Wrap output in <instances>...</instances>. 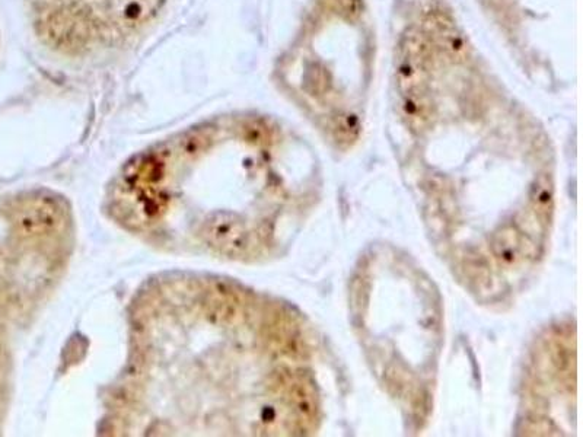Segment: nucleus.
<instances>
[{
  "mask_svg": "<svg viewBox=\"0 0 583 437\" xmlns=\"http://www.w3.org/2000/svg\"><path fill=\"white\" fill-rule=\"evenodd\" d=\"M426 78H428V46L422 35L410 31L401 43L398 84L404 94L422 91Z\"/></svg>",
  "mask_w": 583,
  "mask_h": 437,
  "instance_id": "obj_1",
  "label": "nucleus"
},
{
  "mask_svg": "<svg viewBox=\"0 0 583 437\" xmlns=\"http://www.w3.org/2000/svg\"><path fill=\"white\" fill-rule=\"evenodd\" d=\"M205 238L223 253L237 254L247 247V232L242 228L240 220L226 213H218L207 219Z\"/></svg>",
  "mask_w": 583,
  "mask_h": 437,
  "instance_id": "obj_2",
  "label": "nucleus"
},
{
  "mask_svg": "<svg viewBox=\"0 0 583 437\" xmlns=\"http://www.w3.org/2000/svg\"><path fill=\"white\" fill-rule=\"evenodd\" d=\"M25 216L21 220L22 226L30 232L47 231L54 228L62 218V210L53 200H37L24 210Z\"/></svg>",
  "mask_w": 583,
  "mask_h": 437,
  "instance_id": "obj_3",
  "label": "nucleus"
},
{
  "mask_svg": "<svg viewBox=\"0 0 583 437\" xmlns=\"http://www.w3.org/2000/svg\"><path fill=\"white\" fill-rule=\"evenodd\" d=\"M430 27L433 28L436 40L439 46L442 47L455 60H464L467 57V46L463 35L455 27L454 22L449 21L445 17H435L430 22Z\"/></svg>",
  "mask_w": 583,
  "mask_h": 437,
  "instance_id": "obj_4",
  "label": "nucleus"
},
{
  "mask_svg": "<svg viewBox=\"0 0 583 437\" xmlns=\"http://www.w3.org/2000/svg\"><path fill=\"white\" fill-rule=\"evenodd\" d=\"M403 114L413 130H422L428 126L432 118V102L422 91L404 94Z\"/></svg>",
  "mask_w": 583,
  "mask_h": 437,
  "instance_id": "obj_5",
  "label": "nucleus"
},
{
  "mask_svg": "<svg viewBox=\"0 0 583 437\" xmlns=\"http://www.w3.org/2000/svg\"><path fill=\"white\" fill-rule=\"evenodd\" d=\"M534 204L538 215L546 219L550 218L551 209H553V188L550 183L537 184L534 188Z\"/></svg>",
  "mask_w": 583,
  "mask_h": 437,
  "instance_id": "obj_6",
  "label": "nucleus"
},
{
  "mask_svg": "<svg viewBox=\"0 0 583 437\" xmlns=\"http://www.w3.org/2000/svg\"><path fill=\"white\" fill-rule=\"evenodd\" d=\"M359 135L358 121L355 117L346 116L337 120L336 127H334V136L340 142L350 143Z\"/></svg>",
  "mask_w": 583,
  "mask_h": 437,
  "instance_id": "obj_7",
  "label": "nucleus"
}]
</instances>
